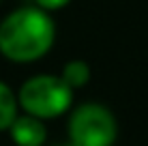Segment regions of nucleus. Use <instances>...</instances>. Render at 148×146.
<instances>
[{"instance_id": "7", "label": "nucleus", "mask_w": 148, "mask_h": 146, "mask_svg": "<svg viewBox=\"0 0 148 146\" xmlns=\"http://www.w3.org/2000/svg\"><path fill=\"white\" fill-rule=\"evenodd\" d=\"M37 2V7H41L43 11H58V9L67 7V4L71 2V0H34Z\"/></svg>"}, {"instance_id": "8", "label": "nucleus", "mask_w": 148, "mask_h": 146, "mask_svg": "<svg viewBox=\"0 0 148 146\" xmlns=\"http://www.w3.org/2000/svg\"><path fill=\"white\" fill-rule=\"evenodd\" d=\"M58 146H73V144H71V142H69V144H58Z\"/></svg>"}, {"instance_id": "3", "label": "nucleus", "mask_w": 148, "mask_h": 146, "mask_svg": "<svg viewBox=\"0 0 148 146\" xmlns=\"http://www.w3.org/2000/svg\"><path fill=\"white\" fill-rule=\"evenodd\" d=\"M116 135V116L101 103H82L69 116V142L73 146H112Z\"/></svg>"}, {"instance_id": "6", "label": "nucleus", "mask_w": 148, "mask_h": 146, "mask_svg": "<svg viewBox=\"0 0 148 146\" xmlns=\"http://www.w3.org/2000/svg\"><path fill=\"white\" fill-rule=\"evenodd\" d=\"M60 77L64 80V84L71 88H82L88 84L90 80V67L88 62H84V60H69L67 64L62 67V73H60Z\"/></svg>"}, {"instance_id": "1", "label": "nucleus", "mask_w": 148, "mask_h": 146, "mask_svg": "<svg viewBox=\"0 0 148 146\" xmlns=\"http://www.w3.org/2000/svg\"><path fill=\"white\" fill-rule=\"evenodd\" d=\"M56 26L41 7L15 9L0 22V54L13 62H34L52 49Z\"/></svg>"}, {"instance_id": "4", "label": "nucleus", "mask_w": 148, "mask_h": 146, "mask_svg": "<svg viewBox=\"0 0 148 146\" xmlns=\"http://www.w3.org/2000/svg\"><path fill=\"white\" fill-rule=\"evenodd\" d=\"M13 142L17 146H43L47 140V127L45 123L37 116H30L24 112L22 116L17 114V118L13 120V125L9 127Z\"/></svg>"}, {"instance_id": "5", "label": "nucleus", "mask_w": 148, "mask_h": 146, "mask_svg": "<svg viewBox=\"0 0 148 146\" xmlns=\"http://www.w3.org/2000/svg\"><path fill=\"white\" fill-rule=\"evenodd\" d=\"M17 95L11 90L9 84L0 80V131H9L13 120L17 118Z\"/></svg>"}, {"instance_id": "2", "label": "nucleus", "mask_w": 148, "mask_h": 146, "mask_svg": "<svg viewBox=\"0 0 148 146\" xmlns=\"http://www.w3.org/2000/svg\"><path fill=\"white\" fill-rule=\"evenodd\" d=\"M17 103L26 114L41 120L58 118L73 103V88L60 75H32L22 84Z\"/></svg>"}]
</instances>
